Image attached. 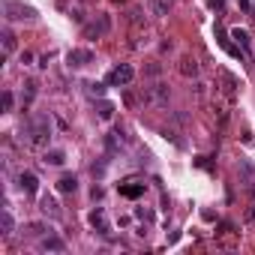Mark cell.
Masks as SVG:
<instances>
[{"instance_id":"obj_15","label":"cell","mask_w":255,"mask_h":255,"mask_svg":"<svg viewBox=\"0 0 255 255\" xmlns=\"http://www.w3.org/2000/svg\"><path fill=\"white\" fill-rule=\"evenodd\" d=\"M147 6H150V15L165 18V15L171 12V0H147Z\"/></svg>"},{"instance_id":"obj_30","label":"cell","mask_w":255,"mask_h":255,"mask_svg":"<svg viewBox=\"0 0 255 255\" xmlns=\"http://www.w3.org/2000/svg\"><path fill=\"white\" fill-rule=\"evenodd\" d=\"M231 228H234V225H231V222H219V234H228V231H231Z\"/></svg>"},{"instance_id":"obj_9","label":"cell","mask_w":255,"mask_h":255,"mask_svg":"<svg viewBox=\"0 0 255 255\" xmlns=\"http://www.w3.org/2000/svg\"><path fill=\"white\" fill-rule=\"evenodd\" d=\"M18 186H21V192L36 195V192H39V180H36L33 171H21V174H18Z\"/></svg>"},{"instance_id":"obj_27","label":"cell","mask_w":255,"mask_h":255,"mask_svg":"<svg viewBox=\"0 0 255 255\" xmlns=\"http://www.w3.org/2000/svg\"><path fill=\"white\" fill-rule=\"evenodd\" d=\"M30 60H33V51H21V63H24V66H27V63H30Z\"/></svg>"},{"instance_id":"obj_16","label":"cell","mask_w":255,"mask_h":255,"mask_svg":"<svg viewBox=\"0 0 255 255\" xmlns=\"http://www.w3.org/2000/svg\"><path fill=\"white\" fill-rule=\"evenodd\" d=\"M78 189V177L75 174H63L57 180V192H75Z\"/></svg>"},{"instance_id":"obj_12","label":"cell","mask_w":255,"mask_h":255,"mask_svg":"<svg viewBox=\"0 0 255 255\" xmlns=\"http://www.w3.org/2000/svg\"><path fill=\"white\" fill-rule=\"evenodd\" d=\"M228 36H231V39H234V42H237V45L246 51V57H249V45H252V36H249V30H243V27H234Z\"/></svg>"},{"instance_id":"obj_24","label":"cell","mask_w":255,"mask_h":255,"mask_svg":"<svg viewBox=\"0 0 255 255\" xmlns=\"http://www.w3.org/2000/svg\"><path fill=\"white\" fill-rule=\"evenodd\" d=\"M135 219H144V222H150V219H153V210H144V207H135Z\"/></svg>"},{"instance_id":"obj_8","label":"cell","mask_w":255,"mask_h":255,"mask_svg":"<svg viewBox=\"0 0 255 255\" xmlns=\"http://www.w3.org/2000/svg\"><path fill=\"white\" fill-rule=\"evenodd\" d=\"M66 63L69 66H87V63H93V51L90 48H72L66 54Z\"/></svg>"},{"instance_id":"obj_14","label":"cell","mask_w":255,"mask_h":255,"mask_svg":"<svg viewBox=\"0 0 255 255\" xmlns=\"http://www.w3.org/2000/svg\"><path fill=\"white\" fill-rule=\"evenodd\" d=\"M12 231H15V219H12L9 207H3V210H0V234H3V237H9Z\"/></svg>"},{"instance_id":"obj_7","label":"cell","mask_w":255,"mask_h":255,"mask_svg":"<svg viewBox=\"0 0 255 255\" xmlns=\"http://www.w3.org/2000/svg\"><path fill=\"white\" fill-rule=\"evenodd\" d=\"M177 72L183 78H198V60L192 54H183V57H180V63H177Z\"/></svg>"},{"instance_id":"obj_34","label":"cell","mask_w":255,"mask_h":255,"mask_svg":"<svg viewBox=\"0 0 255 255\" xmlns=\"http://www.w3.org/2000/svg\"><path fill=\"white\" fill-rule=\"evenodd\" d=\"M114 3H126V0H114Z\"/></svg>"},{"instance_id":"obj_22","label":"cell","mask_w":255,"mask_h":255,"mask_svg":"<svg viewBox=\"0 0 255 255\" xmlns=\"http://www.w3.org/2000/svg\"><path fill=\"white\" fill-rule=\"evenodd\" d=\"M156 75H162V63H147L144 66V78H156Z\"/></svg>"},{"instance_id":"obj_11","label":"cell","mask_w":255,"mask_h":255,"mask_svg":"<svg viewBox=\"0 0 255 255\" xmlns=\"http://www.w3.org/2000/svg\"><path fill=\"white\" fill-rule=\"evenodd\" d=\"M90 225H93L102 237H111V228H108V219H105V210H102V207H96V210L90 213Z\"/></svg>"},{"instance_id":"obj_10","label":"cell","mask_w":255,"mask_h":255,"mask_svg":"<svg viewBox=\"0 0 255 255\" xmlns=\"http://www.w3.org/2000/svg\"><path fill=\"white\" fill-rule=\"evenodd\" d=\"M39 210L45 213V216H51V219H60V204H57V198L54 195H39Z\"/></svg>"},{"instance_id":"obj_21","label":"cell","mask_w":255,"mask_h":255,"mask_svg":"<svg viewBox=\"0 0 255 255\" xmlns=\"http://www.w3.org/2000/svg\"><path fill=\"white\" fill-rule=\"evenodd\" d=\"M84 87H87V96H96V99H102V96H105V87H102L99 81H87Z\"/></svg>"},{"instance_id":"obj_3","label":"cell","mask_w":255,"mask_h":255,"mask_svg":"<svg viewBox=\"0 0 255 255\" xmlns=\"http://www.w3.org/2000/svg\"><path fill=\"white\" fill-rule=\"evenodd\" d=\"M111 87H129L132 81H135V69L129 66V63H117L111 72H108V78H105Z\"/></svg>"},{"instance_id":"obj_23","label":"cell","mask_w":255,"mask_h":255,"mask_svg":"<svg viewBox=\"0 0 255 255\" xmlns=\"http://www.w3.org/2000/svg\"><path fill=\"white\" fill-rule=\"evenodd\" d=\"M27 234L39 237V234H45V225H42V222H30V225H27Z\"/></svg>"},{"instance_id":"obj_19","label":"cell","mask_w":255,"mask_h":255,"mask_svg":"<svg viewBox=\"0 0 255 255\" xmlns=\"http://www.w3.org/2000/svg\"><path fill=\"white\" fill-rule=\"evenodd\" d=\"M42 162H45V165H63V162H66V153H63V150H45Z\"/></svg>"},{"instance_id":"obj_26","label":"cell","mask_w":255,"mask_h":255,"mask_svg":"<svg viewBox=\"0 0 255 255\" xmlns=\"http://www.w3.org/2000/svg\"><path fill=\"white\" fill-rule=\"evenodd\" d=\"M90 171H93V177H102V174H105V162H93Z\"/></svg>"},{"instance_id":"obj_2","label":"cell","mask_w":255,"mask_h":255,"mask_svg":"<svg viewBox=\"0 0 255 255\" xmlns=\"http://www.w3.org/2000/svg\"><path fill=\"white\" fill-rule=\"evenodd\" d=\"M168 96H171V90H168V84H162V81H156V84H150V87H144V90H141L144 105H153V108L168 105Z\"/></svg>"},{"instance_id":"obj_18","label":"cell","mask_w":255,"mask_h":255,"mask_svg":"<svg viewBox=\"0 0 255 255\" xmlns=\"http://www.w3.org/2000/svg\"><path fill=\"white\" fill-rule=\"evenodd\" d=\"M96 114H99V120H111V117H114V102L99 99V105H96Z\"/></svg>"},{"instance_id":"obj_25","label":"cell","mask_w":255,"mask_h":255,"mask_svg":"<svg viewBox=\"0 0 255 255\" xmlns=\"http://www.w3.org/2000/svg\"><path fill=\"white\" fill-rule=\"evenodd\" d=\"M0 99H3V111L9 114V111H12V102H15V99H12V93H9V90H3V96H0Z\"/></svg>"},{"instance_id":"obj_32","label":"cell","mask_w":255,"mask_h":255,"mask_svg":"<svg viewBox=\"0 0 255 255\" xmlns=\"http://www.w3.org/2000/svg\"><path fill=\"white\" fill-rule=\"evenodd\" d=\"M246 219H249V222H255V207H252L249 213H246Z\"/></svg>"},{"instance_id":"obj_29","label":"cell","mask_w":255,"mask_h":255,"mask_svg":"<svg viewBox=\"0 0 255 255\" xmlns=\"http://www.w3.org/2000/svg\"><path fill=\"white\" fill-rule=\"evenodd\" d=\"M90 195H93V201H96V198H102V195H105V189H102V186H93V192H90Z\"/></svg>"},{"instance_id":"obj_6","label":"cell","mask_w":255,"mask_h":255,"mask_svg":"<svg viewBox=\"0 0 255 255\" xmlns=\"http://www.w3.org/2000/svg\"><path fill=\"white\" fill-rule=\"evenodd\" d=\"M117 192L123 198L135 201V198H141L144 192H147V183H144V180H123V183H117Z\"/></svg>"},{"instance_id":"obj_1","label":"cell","mask_w":255,"mask_h":255,"mask_svg":"<svg viewBox=\"0 0 255 255\" xmlns=\"http://www.w3.org/2000/svg\"><path fill=\"white\" fill-rule=\"evenodd\" d=\"M48 138H51V117L48 114H36V117H30V123L21 129V141L27 144V147H45L48 144Z\"/></svg>"},{"instance_id":"obj_31","label":"cell","mask_w":255,"mask_h":255,"mask_svg":"<svg viewBox=\"0 0 255 255\" xmlns=\"http://www.w3.org/2000/svg\"><path fill=\"white\" fill-rule=\"evenodd\" d=\"M207 3H210L213 9H222V6H225V0H207Z\"/></svg>"},{"instance_id":"obj_28","label":"cell","mask_w":255,"mask_h":255,"mask_svg":"<svg viewBox=\"0 0 255 255\" xmlns=\"http://www.w3.org/2000/svg\"><path fill=\"white\" fill-rule=\"evenodd\" d=\"M195 165H198V168H210V162H207V156H198V159H195Z\"/></svg>"},{"instance_id":"obj_4","label":"cell","mask_w":255,"mask_h":255,"mask_svg":"<svg viewBox=\"0 0 255 255\" xmlns=\"http://www.w3.org/2000/svg\"><path fill=\"white\" fill-rule=\"evenodd\" d=\"M3 12H6L9 21H33V18H36V9L18 3V0H6V3H3Z\"/></svg>"},{"instance_id":"obj_13","label":"cell","mask_w":255,"mask_h":255,"mask_svg":"<svg viewBox=\"0 0 255 255\" xmlns=\"http://www.w3.org/2000/svg\"><path fill=\"white\" fill-rule=\"evenodd\" d=\"M39 249H42V252H63V249H66V243H63V237L48 234V237H42V240H39Z\"/></svg>"},{"instance_id":"obj_17","label":"cell","mask_w":255,"mask_h":255,"mask_svg":"<svg viewBox=\"0 0 255 255\" xmlns=\"http://www.w3.org/2000/svg\"><path fill=\"white\" fill-rule=\"evenodd\" d=\"M33 99H36V81H27L24 90H21V108H24V111L33 105Z\"/></svg>"},{"instance_id":"obj_20","label":"cell","mask_w":255,"mask_h":255,"mask_svg":"<svg viewBox=\"0 0 255 255\" xmlns=\"http://www.w3.org/2000/svg\"><path fill=\"white\" fill-rule=\"evenodd\" d=\"M0 39H3V54H12V51H15V33H12L9 27L3 30V36H0Z\"/></svg>"},{"instance_id":"obj_33","label":"cell","mask_w":255,"mask_h":255,"mask_svg":"<svg viewBox=\"0 0 255 255\" xmlns=\"http://www.w3.org/2000/svg\"><path fill=\"white\" fill-rule=\"evenodd\" d=\"M237 3H240V6H243V9H246V6H249V0H237Z\"/></svg>"},{"instance_id":"obj_5","label":"cell","mask_w":255,"mask_h":255,"mask_svg":"<svg viewBox=\"0 0 255 255\" xmlns=\"http://www.w3.org/2000/svg\"><path fill=\"white\" fill-rule=\"evenodd\" d=\"M108 30H111V15H105V12L84 24V36H87V39H102Z\"/></svg>"}]
</instances>
